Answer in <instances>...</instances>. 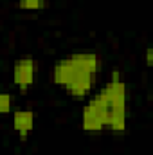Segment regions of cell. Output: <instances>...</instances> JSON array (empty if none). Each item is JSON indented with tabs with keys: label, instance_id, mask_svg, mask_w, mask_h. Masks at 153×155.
Wrapping results in <instances>:
<instances>
[{
	"label": "cell",
	"instance_id": "obj_4",
	"mask_svg": "<svg viewBox=\"0 0 153 155\" xmlns=\"http://www.w3.org/2000/svg\"><path fill=\"white\" fill-rule=\"evenodd\" d=\"M36 79V60L33 56H20L13 63V83L20 92H27Z\"/></svg>",
	"mask_w": 153,
	"mask_h": 155
},
{
	"label": "cell",
	"instance_id": "obj_5",
	"mask_svg": "<svg viewBox=\"0 0 153 155\" xmlns=\"http://www.w3.org/2000/svg\"><path fill=\"white\" fill-rule=\"evenodd\" d=\"M34 121H36V116L33 110H27V108L13 110V130L18 134V137L22 141H25L29 137V134L33 132Z\"/></svg>",
	"mask_w": 153,
	"mask_h": 155
},
{
	"label": "cell",
	"instance_id": "obj_1",
	"mask_svg": "<svg viewBox=\"0 0 153 155\" xmlns=\"http://www.w3.org/2000/svg\"><path fill=\"white\" fill-rule=\"evenodd\" d=\"M103 71V58L96 52H72L60 58L50 69V81L63 88L72 99L83 101L92 90L96 78Z\"/></svg>",
	"mask_w": 153,
	"mask_h": 155
},
{
	"label": "cell",
	"instance_id": "obj_7",
	"mask_svg": "<svg viewBox=\"0 0 153 155\" xmlns=\"http://www.w3.org/2000/svg\"><path fill=\"white\" fill-rule=\"evenodd\" d=\"M15 108V97L9 92H0V116L13 112Z\"/></svg>",
	"mask_w": 153,
	"mask_h": 155
},
{
	"label": "cell",
	"instance_id": "obj_6",
	"mask_svg": "<svg viewBox=\"0 0 153 155\" xmlns=\"http://www.w3.org/2000/svg\"><path fill=\"white\" fill-rule=\"evenodd\" d=\"M16 5L22 11L36 13V11H43L49 7V0H16Z\"/></svg>",
	"mask_w": 153,
	"mask_h": 155
},
{
	"label": "cell",
	"instance_id": "obj_2",
	"mask_svg": "<svg viewBox=\"0 0 153 155\" xmlns=\"http://www.w3.org/2000/svg\"><path fill=\"white\" fill-rule=\"evenodd\" d=\"M106 105H108V126L106 130L112 132H124L128 126V116H130V94L128 85L122 79L119 71L110 74V79L101 87Z\"/></svg>",
	"mask_w": 153,
	"mask_h": 155
},
{
	"label": "cell",
	"instance_id": "obj_8",
	"mask_svg": "<svg viewBox=\"0 0 153 155\" xmlns=\"http://www.w3.org/2000/svg\"><path fill=\"white\" fill-rule=\"evenodd\" d=\"M153 65V51L151 47H148L146 49V67H151Z\"/></svg>",
	"mask_w": 153,
	"mask_h": 155
},
{
	"label": "cell",
	"instance_id": "obj_3",
	"mask_svg": "<svg viewBox=\"0 0 153 155\" xmlns=\"http://www.w3.org/2000/svg\"><path fill=\"white\" fill-rule=\"evenodd\" d=\"M108 126V105L103 90L92 92L81 110V128L85 132H103Z\"/></svg>",
	"mask_w": 153,
	"mask_h": 155
}]
</instances>
